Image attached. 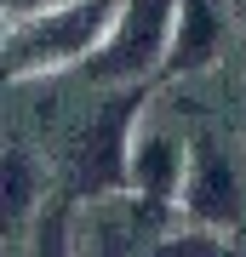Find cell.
<instances>
[{
	"instance_id": "8fae6325",
	"label": "cell",
	"mask_w": 246,
	"mask_h": 257,
	"mask_svg": "<svg viewBox=\"0 0 246 257\" xmlns=\"http://www.w3.org/2000/svg\"><path fill=\"white\" fill-rule=\"evenodd\" d=\"M0 29H6V12H0Z\"/></svg>"
},
{
	"instance_id": "277c9868",
	"label": "cell",
	"mask_w": 246,
	"mask_h": 257,
	"mask_svg": "<svg viewBox=\"0 0 246 257\" xmlns=\"http://www.w3.org/2000/svg\"><path fill=\"white\" fill-rule=\"evenodd\" d=\"M178 217L206 223V229H235L246 217V177L240 160L229 155L218 138H195L189 160H183V183H178Z\"/></svg>"
},
{
	"instance_id": "ba28073f",
	"label": "cell",
	"mask_w": 246,
	"mask_h": 257,
	"mask_svg": "<svg viewBox=\"0 0 246 257\" xmlns=\"http://www.w3.org/2000/svg\"><path fill=\"white\" fill-rule=\"evenodd\" d=\"M218 52H223V12L212 0H178L172 46H166L160 74H201V69L218 63Z\"/></svg>"
},
{
	"instance_id": "3957f363",
	"label": "cell",
	"mask_w": 246,
	"mask_h": 257,
	"mask_svg": "<svg viewBox=\"0 0 246 257\" xmlns=\"http://www.w3.org/2000/svg\"><path fill=\"white\" fill-rule=\"evenodd\" d=\"M143 86H109V103L92 114L80 149H74V189L80 194H115L126 189V149H132V132L143 120Z\"/></svg>"
},
{
	"instance_id": "8992f818",
	"label": "cell",
	"mask_w": 246,
	"mask_h": 257,
	"mask_svg": "<svg viewBox=\"0 0 246 257\" xmlns=\"http://www.w3.org/2000/svg\"><path fill=\"white\" fill-rule=\"evenodd\" d=\"M183 160H189V143H183L172 126L137 120V132H132V149H126V189L149 194V200H172V206H178Z\"/></svg>"
},
{
	"instance_id": "7a4b0ae2",
	"label": "cell",
	"mask_w": 246,
	"mask_h": 257,
	"mask_svg": "<svg viewBox=\"0 0 246 257\" xmlns=\"http://www.w3.org/2000/svg\"><path fill=\"white\" fill-rule=\"evenodd\" d=\"M172 18H178V0H115V18L92 46V57L80 63V74L98 86H149L166 69Z\"/></svg>"
},
{
	"instance_id": "52a82bcc",
	"label": "cell",
	"mask_w": 246,
	"mask_h": 257,
	"mask_svg": "<svg viewBox=\"0 0 246 257\" xmlns=\"http://www.w3.org/2000/svg\"><path fill=\"white\" fill-rule=\"evenodd\" d=\"M46 206V160L35 149H0V246H18L35 234Z\"/></svg>"
},
{
	"instance_id": "30bf717a",
	"label": "cell",
	"mask_w": 246,
	"mask_h": 257,
	"mask_svg": "<svg viewBox=\"0 0 246 257\" xmlns=\"http://www.w3.org/2000/svg\"><path fill=\"white\" fill-rule=\"evenodd\" d=\"M35 6H52V0H0V12H6V18H18V12H35Z\"/></svg>"
},
{
	"instance_id": "6da1fadb",
	"label": "cell",
	"mask_w": 246,
	"mask_h": 257,
	"mask_svg": "<svg viewBox=\"0 0 246 257\" xmlns=\"http://www.w3.org/2000/svg\"><path fill=\"white\" fill-rule=\"evenodd\" d=\"M115 18V0H52V6L18 12L0 29V80H46V74L80 69L103 29Z\"/></svg>"
},
{
	"instance_id": "9c48e42d",
	"label": "cell",
	"mask_w": 246,
	"mask_h": 257,
	"mask_svg": "<svg viewBox=\"0 0 246 257\" xmlns=\"http://www.w3.org/2000/svg\"><path fill=\"white\" fill-rule=\"evenodd\" d=\"M223 246H229L223 229H206V223H189V217H178L172 229L155 240L160 257H212V251H223Z\"/></svg>"
},
{
	"instance_id": "5b68a950",
	"label": "cell",
	"mask_w": 246,
	"mask_h": 257,
	"mask_svg": "<svg viewBox=\"0 0 246 257\" xmlns=\"http://www.w3.org/2000/svg\"><path fill=\"white\" fill-rule=\"evenodd\" d=\"M86 234H74V251H155V240L178 223L172 200H149L137 189L98 194V206L86 211Z\"/></svg>"
}]
</instances>
